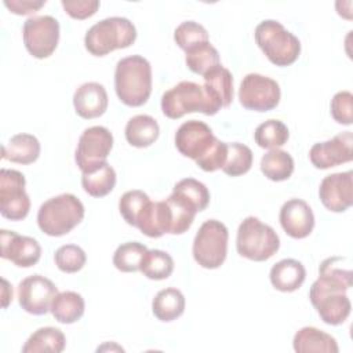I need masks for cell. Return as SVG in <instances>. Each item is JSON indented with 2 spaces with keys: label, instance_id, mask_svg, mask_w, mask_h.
Wrapping results in <instances>:
<instances>
[{
  "label": "cell",
  "instance_id": "cell-22",
  "mask_svg": "<svg viewBox=\"0 0 353 353\" xmlns=\"http://www.w3.org/2000/svg\"><path fill=\"white\" fill-rule=\"evenodd\" d=\"M204 90L219 108H228L233 101V76L221 63L204 76Z\"/></svg>",
  "mask_w": 353,
  "mask_h": 353
},
{
  "label": "cell",
  "instance_id": "cell-40",
  "mask_svg": "<svg viewBox=\"0 0 353 353\" xmlns=\"http://www.w3.org/2000/svg\"><path fill=\"white\" fill-rule=\"evenodd\" d=\"M65 12L73 18V19H85L92 17L101 3L98 0H74V1H69V0H62L61 1Z\"/></svg>",
  "mask_w": 353,
  "mask_h": 353
},
{
  "label": "cell",
  "instance_id": "cell-5",
  "mask_svg": "<svg viewBox=\"0 0 353 353\" xmlns=\"http://www.w3.org/2000/svg\"><path fill=\"white\" fill-rule=\"evenodd\" d=\"M135 39L137 29L130 19L110 17L97 22L87 30L84 46L91 55L105 57L114 50L130 47Z\"/></svg>",
  "mask_w": 353,
  "mask_h": 353
},
{
  "label": "cell",
  "instance_id": "cell-11",
  "mask_svg": "<svg viewBox=\"0 0 353 353\" xmlns=\"http://www.w3.org/2000/svg\"><path fill=\"white\" fill-rule=\"evenodd\" d=\"M25 175L17 170H0V214L10 221H22L30 210V199L25 190Z\"/></svg>",
  "mask_w": 353,
  "mask_h": 353
},
{
  "label": "cell",
  "instance_id": "cell-25",
  "mask_svg": "<svg viewBox=\"0 0 353 353\" xmlns=\"http://www.w3.org/2000/svg\"><path fill=\"white\" fill-rule=\"evenodd\" d=\"M152 312L160 321L170 323L185 312V296L174 287L160 290L152 301Z\"/></svg>",
  "mask_w": 353,
  "mask_h": 353
},
{
  "label": "cell",
  "instance_id": "cell-23",
  "mask_svg": "<svg viewBox=\"0 0 353 353\" xmlns=\"http://www.w3.org/2000/svg\"><path fill=\"white\" fill-rule=\"evenodd\" d=\"M294 350L298 353L307 352H325V353H338L339 347L334 336L316 328V327H303L294 335L292 339Z\"/></svg>",
  "mask_w": 353,
  "mask_h": 353
},
{
  "label": "cell",
  "instance_id": "cell-20",
  "mask_svg": "<svg viewBox=\"0 0 353 353\" xmlns=\"http://www.w3.org/2000/svg\"><path fill=\"white\" fill-rule=\"evenodd\" d=\"M269 279L276 290L281 292H292L303 284L306 279V270L299 261L287 258L272 266Z\"/></svg>",
  "mask_w": 353,
  "mask_h": 353
},
{
  "label": "cell",
  "instance_id": "cell-16",
  "mask_svg": "<svg viewBox=\"0 0 353 353\" xmlns=\"http://www.w3.org/2000/svg\"><path fill=\"white\" fill-rule=\"evenodd\" d=\"M0 256L19 268L34 266L41 256V247L36 239L18 234L12 230H0Z\"/></svg>",
  "mask_w": 353,
  "mask_h": 353
},
{
  "label": "cell",
  "instance_id": "cell-42",
  "mask_svg": "<svg viewBox=\"0 0 353 353\" xmlns=\"http://www.w3.org/2000/svg\"><path fill=\"white\" fill-rule=\"evenodd\" d=\"M1 281H3V307L6 309L8 306V303L12 301V288L10 287V284L6 279H3Z\"/></svg>",
  "mask_w": 353,
  "mask_h": 353
},
{
  "label": "cell",
  "instance_id": "cell-15",
  "mask_svg": "<svg viewBox=\"0 0 353 353\" xmlns=\"http://www.w3.org/2000/svg\"><path fill=\"white\" fill-rule=\"evenodd\" d=\"M352 148L353 134L352 131H345L328 141L314 143L309 150V159L316 168L327 170L352 161Z\"/></svg>",
  "mask_w": 353,
  "mask_h": 353
},
{
  "label": "cell",
  "instance_id": "cell-37",
  "mask_svg": "<svg viewBox=\"0 0 353 353\" xmlns=\"http://www.w3.org/2000/svg\"><path fill=\"white\" fill-rule=\"evenodd\" d=\"M54 261L63 273H76L83 269L87 261L84 250L76 244H65L55 251Z\"/></svg>",
  "mask_w": 353,
  "mask_h": 353
},
{
  "label": "cell",
  "instance_id": "cell-19",
  "mask_svg": "<svg viewBox=\"0 0 353 353\" xmlns=\"http://www.w3.org/2000/svg\"><path fill=\"white\" fill-rule=\"evenodd\" d=\"M108 92L97 81L81 84L73 94V106L76 113L83 119H97L108 109Z\"/></svg>",
  "mask_w": 353,
  "mask_h": 353
},
{
  "label": "cell",
  "instance_id": "cell-34",
  "mask_svg": "<svg viewBox=\"0 0 353 353\" xmlns=\"http://www.w3.org/2000/svg\"><path fill=\"white\" fill-rule=\"evenodd\" d=\"M146 251V245L139 241H127L120 244L113 254V265L117 270L124 273L138 272Z\"/></svg>",
  "mask_w": 353,
  "mask_h": 353
},
{
  "label": "cell",
  "instance_id": "cell-26",
  "mask_svg": "<svg viewBox=\"0 0 353 353\" xmlns=\"http://www.w3.org/2000/svg\"><path fill=\"white\" fill-rule=\"evenodd\" d=\"M114 185L116 171L108 161L87 172H81V186L92 197H105L113 190Z\"/></svg>",
  "mask_w": 353,
  "mask_h": 353
},
{
  "label": "cell",
  "instance_id": "cell-24",
  "mask_svg": "<svg viewBox=\"0 0 353 353\" xmlns=\"http://www.w3.org/2000/svg\"><path fill=\"white\" fill-rule=\"evenodd\" d=\"M124 135L131 146L148 148L157 141L160 127L154 117L149 114H137L127 121Z\"/></svg>",
  "mask_w": 353,
  "mask_h": 353
},
{
  "label": "cell",
  "instance_id": "cell-7",
  "mask_svg": "<svg viewBox=\"0 0 353 353\" xmlns=\"http://www.w3.org/2000/svg\"><path fill=\"white\" fill-rule=\"evenodd\" d=\"M219 110L221 108L211 99L204 87L193 81H181L161 97V112L172 120L193 112L214 116Z\"/></svg>",
  "mask_w": 353,
  "mask_h": 353
},
{
  "label": "cell",
  "instance_id": "cell-29",
  "mask_svg": "<svg viewBox=\"0 0 353 353\" xmlns=\"http://www.w3.org/2000/svg\"><path fill=\"white\" fill-rule=\"evenodd\" d=\"M261 171L268 179L281 182L292 175L294 160L285 150L270 149L261 159Z\"/></svg>",
  "mask_w": 353,
  "mask_h": 353
},
{
  "label": "cell",
  "instance_id": "cell-17",
  "mask_svg": "<svg viewBox=\"0 0 353 353\" xmlns=\"http://www.w3.org/2000/svg\"><path fill=\"white\" fill-rule=\"evenodd\" d=\"M323 205L332 212H343L353 204V172H335L324 176L319 188Z\"/></svg>",
  "mask_w": 353,
  "mask_h": 353
},
{
  "label": "cell",
  "instance_id": "cell-3",
  "mask_svg": "<svg viewBox=\"0 0 353 353\" xmlns=\"http://www.w3.org/2000/svg\"><path fill=\"white\" fill-rule=\"evenodd\" d=\"M114 91L120 102L138 108L148 102L152 92V66L142 55L121 58L114 69Z\"/></svg>",
  "mask_w": 353,
  "mask_h": 353
},
{
  "label": "cell",
  "instance_id": "cell-32",
  "mask_svg": "<svg viewBox=\"0 0 353 353\" xmlns=\"http://www.w3.org/2000/svg\"><path fill=\"white\" fill-rule=\"evenodd\" d=\"M139 272L150 280L168 279L174 272V259L163 250H148L142 258Z\"/></svg>",
  "mask_w": 353,
  "mask_h": 353
},
{
  "label": "cell",
  "instance_id": "cell-31",
  "mask_svg": "<svg viewBox=\"0 0 353 353\" xmlns=\"http://www.w3.org/2000/svg\"><path fill=\"white\" fill-rule=\"evenodd\" d=\"M185 54L186 66L196 74L204 76L207 72L221 63L218 50L210 41L200 43L185 51Z\"/></svg>",
  "mask_w": 353,
  "mask_h": 353
},
{
  "label": "cell",
  "instance_id": "cell-6",
  "mask_svg": "<svg viewBox=\"0 0 353 353\" xmlns=\"http://www.w3.org/2000/svg\"><path fill=\"white\" fill-rule=\"evenodd\" d=\"M254 37L266 58L276 66H290L301 54L299 39L287 30L279 21H262L255 28Z\"/></svg>",
  "mask_w": 353,
  "mask_h": 353
},
{
  "label": "cell",
  "instance_id": "cell-4",
  "mask_svg": "<svg viewBox=\"0 0 353 353\" xmlns=\"http://www.w3.org/2000/svg\"><path fill=\"white\" fill-rule=\"evenodd\" d=\"M83 218L84 205L72 193H62L48 199L37 211V225L40 230L51 237L68 234Z\"/></svg>",
  "mask_w": 353,
  "mask_h": 353
},
{
  "label": "cell",
  "instance_id": "cell-30",
  "mask_svg": "<svg viewBox=\"0 0 353 353\" xmlns=\"http://www.w3.org/2000/svg\"><path fill=\"white\" fill-rule=\"evenodd\" d=\"M171 194L188 204L196 212L205 210L210 203V192L207 186L194 178H185L176 182Z\"/></svg>",
  "mask_w": 353,
  "mask_h": 353
},
{
  "label": "cell",
  "instance_id": "cell-18",
  "mask_svg": "<svg viewBox=\"0 0 353 353\" xmlns=\"http://www.w3.org/2000/svg\"><path fill=\"white\" fill-rule=\"evenodd\" d=\"M279 219L283 230L292 239H305L314 228L313 211L302 199L287 200L280 208Z\"/></svg>",
  "mask_w": 353,
  "mask_h": 353
},
{
  "label": "cell",
  "instance_id": "cell-41",
  "mask_svg": "<svg viewBox=\"0 0 353 353\" xmlns=\"http://www.w3.org/2000/svg\"><path fill=\"white\" fill-rule=\"evenodd\" d=\"M44 4H46V1H43V0H39V1H34V0H11V1L6 0L4 1V6L12 14H17V15L33 14V12L39 11Z\"/></svg>",
  "mask_w": 353,
  "mask_h": 353
},
{
  "label": "cell",
  "instance_id": "cell-36",
  "mask_svg": "<svg viewBox=\"0 0 353 353\" xmlns=\"http://www.w3.org/2000/svg\"><path fill=\"white\" fill-rule=\"evenodd\" d=\"M149 201L150 197L145 192L138 189L128 190L119 200V211L128 225L135 226L139 215Z\"/></svg>",
  "mask_w": 353,
  "mask_h": 353
},
{
  "label": "cell",
  "instance_id": "cell-38",
  "mask_svg": "<svg viewBox=\"0 0 353 353\" xmlns=\"http://www.w3.org/2000/svg\"><path fill=\"white\" fill-rule=\"evenodd\" d=\"M174 40L183 51H188L200 43L210 41L207 29L194 21H185L178 25L174 32Z\"/></svg>",
  "mask_w": 353,
  "mask_h": 353
},
{
  "label": "cell",
  "instance_id": "cell-14",
  "mask_svg": "<svg viewBox=\"0 0 353 353\" xmlns=\"http://www.w3.org/2000/svg\"><path fill=\"white\" fill-rule=\"evenodd\" d=\"M57 294L55 284L41 274L28 276L18 285L19 306L34 316H43L50 312Z\"/></svg>",
  "mask_w": 353,
  "mask_h": 353
},
{
  "label": "cell",
  "instance_id": "cell-2",
  "mask_svg": "<svg viewBox=\"0 0 353 353\" xmlns=\"http://www.w3.org/2000/svg\"><path fill=\"white\" fill-rule=\"evenodd\" d=\"M175 146L182 156L194 160L207 172L222 168L228 154V143L219 141L200 120H188L179 125L175 132Z\"/></svg>",
  "mask_w": 353,
  "mask_h": 353
},
{
  "label": "cell",
  "instance_id": "cell-27",
  "mask_svg": "<svg viewBox=\"0 0 353 353\" xmlns=\"http://www.w3.org/2000/svg\"><path fill=\"white\" fill-rule=\"evenodd\" d=\"M85 303L80 294L74 291L58 292L51 303V314L62 324H73L84 314Z\"/></svg>",
  "mask_w": 353,
  "mask_h": 353
},
{
  "label": "cell",
  "instance_id": "cell-1",
  "mask_svg": "<svg viewBox=\"0 0 353 353\" xmlns=\"http://www.w3.org/2000/svg\"><path fill=\"white\" fill-rule=\"evenodd\" d=\"M347 258L331 256L321 262L319 277L312 284L309 299L320 319L330 325H339L350 314L352 303L346 291L352 287V270L343 262Z\"/></svg>",
  "mask_w": 353,
  "mask_h": 353
},
{
  "label": "cell",
  "instance_id": "cell-28",
  "mask_svg": "<svg viewBox=\"0 0 353 353\" xmlns=\"http://www.w3.org/2000/svg\"><path fill=\"white\" fill-rule=\"evenodd\" d=\"M66 346V338L59 328L41 327L36 330L22 346L23 353H61Z\"/></svg>",
  "mask_w": 353,
  "mask_h": 353
},
{
  "label": "cell",
  "instance_id": "cell-12",
  "mask_svg": "<svg viewBox=\"0 0 353 353\" xmlns=\"http://www.w3.org/2000/svg\"><path fill=\"white\" fill-rule=\"evenodd\" d=\"M281 91L276 80L259 73H248L239 88L243 108L254 112H269L280 102Z\"/></svg>",
  "mask_w": 353,
  "mask_h": 353
},
{
  "label": "cell",
  "instance_id": "cell-35",
  "mask_svg": "<svg viewBox=\"0 0 353 353\" xmlns=\"http://www.w3.org/2000/svg\"><path fill=\"white\" fill-rule=\"evenodd\" d=\"M252 150L239 142L228 143V154L222 171L229 176H240L250 171L252 165Z\"/></svg>",
  "mask_w": 353,
  "mask_h": 353
},
{
  "label": "cell",
  "instance_id": "cell-9",
  "mask_svg": "<svg viewBox=\"0 0 353 353\" xmlns=\"http://www.w3.org/2000/svg\"><path fill=\"white\" fill-rule=\"evenodd\" d=\"M228 228L216 219L205 221L193 240V258L204 269H216L223 265L228 254Z\"/></svg>",
  "mask_w": 353,
  "mask_h": 353
},
{
  "label": "cell",
  "instance_id": "cell-21",
  "mask_svg": "<svg viewBox=\"0 0 353 353\" xmlns=\"http://www.w3.org/2000/svg\"><path fill=\"white\" fill-rule=\"evenodd\" d=\"M40 156V142L39 139L26 132L17 134L10 138V141L3 145L1 159L17 164H32Z\"/></svg>",
  "mask_w": 353,
  "mask_h": 353
},
{
  "label": "cell",
  "instance_id": "cell-8",
  "mask_svg": "<svg viewBox=\"0 0 353 353\" xmlns=\"http://www.w3.org/2000/svg\"><path fill=\"white\" fill-rule=\"evenodd\" d=\"M237 252L250 261L263 262L280 248V239L274 229L256 216H247L237 229Z\"/></svg>",
  "mask_w": 353,
  "mask_h": 353
},
{
  "label": "cell",
  "instance_id": "cell-39",
  "mask_svg": "<svg viewBox=\"0 0 353 353\" xmlns=\"http://www.w3.org/2000/svg\"><path fill=\"white\" fill-rule=\"evenodd\" d=\"M331 116L343 125H350L353 121V95L350 91H339L331 99Z\"/></svg>",
  "mask_w": 353,
  "mask_h": 353
},
{
  "label": "cell",
  "instance_id": "cell-13",
  "mask_svg": "<svg viewBox=\"0 0 353 353\" xmlns=\"http://www.w3.org/2000/svg\"><path fill=\"white\" fill-rule=\"evenodd\" d=\"M113 148L112 132L102 125L85 128L77 142L74 161L81 172H87L106 161Z\"/></svg>",
  "mask_w": 353,
  "mask_h": 353
},
{
  "label": "cell",
  "instance_id": "cell-33",
  "mask_svg": "<svg viewBox=\"0 0 353 353\" xmlns=\"http://www.w3.org/2000/svg\"><path fill=\"white\" fill-rule=\"evenodd\" d=\"M290 138L287 125L276 119H269L261 123L254 132L255 143L263 149H279L285 145Z\"/></svg>",
  "mask_w": 353,
  "mask_h": 353
},
{
  "label": "cell",
  "instance_id": "cell-10",
  "mask_svg": "<svg viewBox=\"0 0 353 353\" xmlns=\"http://www.w3.org/2000/svg\"><path fill=\"white\" fill-rule=\"evenodd\" d=\"M22 39L32 57L37 59L48 58L59 41V22L51 15L30 17L23 23Z\"/></svg>",
  "mask_w": 353,
  "mask_h": 353
}]
</instances>
